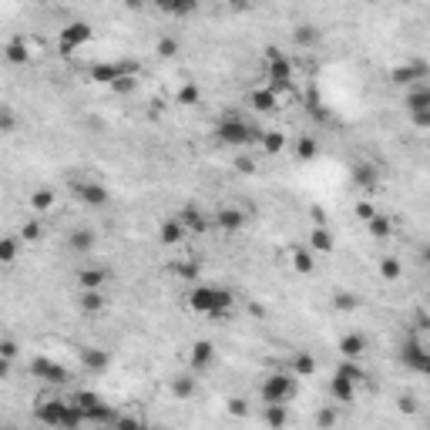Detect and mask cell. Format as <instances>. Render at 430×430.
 <instances>
[{
  "label": "cell",
  "instance_id": "obj_1",
  "mask_svg": "<svg viewBox=\"0 0 430 430\" xmlns=\"http://www.w3.org/2000/svg\"><path fill=\"white\" fill-rule=\"evenodd\" d=\"M236 306V296L222 289V286H195L188 293V309L199 313V316H208V319H225Z\"/></svg>",
  "mask_w": 430,
  "mask_h": 430
},
{
  "label": "cell",
  "instance_id": "obj_2",
  "mask_svg": "<svg viewBox=\"0 0 430 430\" xmlns=\"http://www.w3.org/2000/svg\"><path fill=\"white\" fill-rule=\"evenodd\" d=\"M262 131H256L245 118H239V114H225L222 121L215 125V138L222 141V145H229V148H245V145H252V141H259Z\"/></svg>",
  "mask_w": 430,
  "mask_h": 430
},
{
  "label": "cell",
  "instance_id": "obj_3",
  "mask_svg": "<svg viewBox=\"0 0 430 430\" xmlns=\"http://www.w3.org/2000/svg\"><path fill=\"white\" fill-rule=\"evenodd\" d=\"M71 404L81 410L84 424H101V427H105V424H114L112 404H105V400H101L94 390H77L75 397H71Z\"/></svg>",
  "mask_w": 430,
  "mask_h": 430
},
{
  "label": "cell",
  "instance_id": "obj_4",
  "mask_svg": "<svg viewBox=\"0 0 430 430\" xmlns=\"http://www.w3.org/2000/svg\"><path fill=\"white\" fill-rule=\"evenodd\" d=\"M300 390V380L293 374H269L262 380V404H286Z\"/></svg>",
  "mask_w": 430,
  "mask_h": 430
},
{
  "label": "cell",
  "instance_id": "obj_5",
  "mask_svg": "<svg viewBox=\"0 0 430 430\" xmlns=\"http://www.w3.org/2000/svg\"><path fill=\"white\" fill-rule=\"evenodd\" d=\"M68 413H71V404L61 400V397H40L38 407H34V417H38L44 427L51 430H64L68 424Z\"/></svg>",
  "mask_w": 430,
  "mask_h": 430
},
{
  "label": "cell",
  "instance_id": "obj_6",
  "mask_svg": "<svg viewBox=\"0 0 430 430\" xmlns=\"http://www.w3.org/2000/svg\"><path fill=\"white\" fill-rule=\"evenodd\" d=\"M94 38V27L88 24V20H71V24H64L61 27V54H75V51H81L84 44H91Z\"/></svg>",
  "mask_w": 430,
  "mask_h": 430
},
{
  "label": "cell",
  "instance_id": "obj_7",
  "mask_svg": "<svg viewBox=\"0 0 430 430\" xmlns=\"http://www.w3.org/2000/svg\"><path fill=\"white\" fill-rule=\"evenodd\" d=\"M400 363L413 370V374H427L430 370V350L424 339H404V346H400Z\"/></svg>",
  "mask_w": 430,
  "mask_h": 430
},
{
  "label": "cell",
  "instance_id": "obj_8",
  "mask_svg": "<svg viewBox=\"0 0 430 430\" xmlns=\"http://www.w3.org/2000/svg\"><path fill=\"white\" fill-rule=\"evenodd\" d=\"M266 88H272L276 94L293 88V61L286 54L266 61Z\"/></svg>",
  "mask_w": 430,
  "mask_h": 430
},
{
  "label": "cell",
  "instance_id": "obj_9",
  "mask_svg": "<svg viewBox=\"0 0 430 430\" xmlns=\"http://www.w3.org/2000/svg\"><path fill=\"white\" fill-rule=\"evenodd\" d=\"M31 374L40 376L44 383H68V367L64 363H57L51 356H38V360H31Z\"/></svg>",
  "mask_w": 430,
  "mask_h": 430
},
{
  "label": "cell",
  "instance_id": "obj_10",
  "mask_svg": "<svg viewBox=\"0 0 430 430\" xmlns=\"http://www.w3.org/2000/svg\"><path fill=\"white\" fill-rule=\"evenodd\" d=\"M390 81L397 88H417V84H424L427 81V64L424 61H410V64H400V68H393L390 71Z\"/></svg>",
  "mask_w": 430,
  "mask_h": 430
},
{
  "label": "cell",
  "instance_id": "obj_11",
  "mask_svg": "<svg viewBox=\"0 0 430 430\" xmlns=\"http://www.w3.org/2000/svg\"><path fill=\"white\" fill-rule=\"evenodd\" d=\"M75 195L84 202V206H91V208H105V206H108V199H112L108 185H101V182H77Z\"/></svg>",
  "mask_w": 430,
  "mask_h": 430
},
{
  "label": "cell",
  "instance_id": "obj_12",
  "mask_svg": "<svg viewBox=\"0 0 430 430\" xmlns=\"http://www.w3.org/2000/svg\"><path fill=\"white\" fill-rule=\"evenodd\" d=\"M215 363V346L208 343V339H199L195 346H192V353H188V367H192V374H202Z\"/></svg>",
  "mask_w": 430,
  "mask_h": 430
},
{
  "label": "cell",
  "instance_id": "obj_13",
  "mask_svg": "<svg viewBox=\"0 0 430 430\" xmlns=\"http://www.w3.org/2000/svg\"><path fill=\"white\" fill-rule=\"evenodd\" d=\"M404 108L410 112V118H417V114H430V88H427V84H417V88H410V91H407V98H404Z\"/></svg>",
  "mask_w": 430,
  "mask_h": 430
},
{
  "label": "cell",
  "instance_id": "obj_14",
  "mask_svg": "<svg viewBox=\"0 0 430 430\" xmlns=\"http://www.w3.org/2000/svg\"><path fill=\"white\" fill-rule=\"evenodd\" d=\"M108 279H112V269H105V266H88V269L77 272V286H81V293H88V289H101Z\"/></svg>",
  "mask_w": 430,
  "mask_h": 430
},
{
  "label": "cell",
  "instance_id": "obj_15",
  "mask_svg": "<svg viewBox=\"0 0 430 430\" xmlns=\"http://www.w3.org/2000/svg\"><path fill=\"white\" fill-rule=\"evenodd\" d=\"M353 182H356V188H363V192H376V185H380V171H376L374 162H356Z\"/></svg>",
  "mask_w": 430,
  "mask_h": 430
},
{
  "label": "cell",
  "instance_id": "obj_16",
  "mask_svg": "<svg viewBox=\"0 0 430 430\" xmlns=\"http://www.w3.org/2000/svg\"><path fill=\"white\" fill-rule=\"evenodd\" d=\"M249 105H252V108H256L259 114H272L276 108H279V94L272 91V88H266V84H262V88H256V91L249 94Z\"/></svg>",
  "mask_w": 430,
  "mask_h": 430
},
{
  "label": "cell",
  "instance_id": "obj_17",
  "mask_svg": "<svg viewBox=\"0 0 430 430\" xmlns=\"http://www.w3.org/2000/svg\"><path fill=\"white\" fill-rule=\"evenodd\" d=\"M81 363H84L91 374H101V370L112 367V353L101 350V346H84V350H81Z\"/></svg>",
  "mask_w": 430,
  "mask_h": 430
},
{
  "label": "cell",
  "instance_id": "obj_18",
  "mask_svg": "<svg viewBox=\"0 0 430 430\" xmlns=\"http://www.w3.org/2000/svg\"><path fill=\"white\" fill-rule=\"evenodd\" d=\"M68 249H71V252H88V249H94V229L75 225V229L68 232Z\"/></svg>",
  "mask_w": 430,
  "mask_h": 430
},
{
  "label": "cell",
  "instance_id": "obj_19",
  "mask_svg": "<svg viewBox=\"0 0 430 430\" xmlns=\"http://www.w3.org/2000/svg\"><path fill=\"white\" fill-rule=\"evenodd\" d=\"M215 225H219V229H222V232H239V229H243L245 225V215H243V208H219V212H215Z\"/></svg>",
  "mask_w": 430,
  "mask_h": 430
},
{
  "label": "cell",
  "instance_id": "obj_20",
  "mask_svg": "<svg viewBox=\"0 0 430 430\" xmlns=\"http://www.w3.org/2000/svg\"><path fill=\"white\" fill-rule=\"evenodd\" d=\"M185 239V225L178 222V219H165V222L158 225V243L162 245H178Z\"/></svg>",
  "mask_w": 430,
  "mask_h": 430
},
{
  "label": "cell",
  "instance_id": "obj_21",
  "mask_svg": "<svg viewBox=\"0 0 430 430\" xmlns=\"http://www.w3.org/2000/svg\"><path fill=\"white\" fill-rule=\"evenodd\" d=\"M3 54H7V61L10 64H27L31 61V44H27V38H10L7 40V47H3Z\"/></svg>",
  "mask_w": 430,
  "mask_h": 430
},
{
  "label": "cell",
  "instance_id": "obj_22",
  "mask_svg": "<svg viewBox=\"0 0 430 430\" xmlns=\"http://www.w3.org/2000/svg\"><path fill=\"white\" fill-rule=\"evenodd\" d=\"M309 249H313V252H333V249H337L333 232H330L326 225H313V232H309Z\"/></svg>",
  "mask_w": 430,
  "mask_h": 430
},
{
  "label": "cell",
  "instance_id": "obj_23",
  "mask_svg": "<svg viewBox=\"0 0 430 430\" xmlns=\"http://www.w3.org/2000/svg\"><path fill=\"white\" fill-rule=\"evenodd\" d=\"M330 393H333L337 404H353L356 400V383H350V380H343V376L333 374V380H330Z\"/></svg>",
  "mask_w": 430,
  "mask_h": 430
},
{
  "label": "cell",
  "instance_id": "obj_24",
  "mask_svg": "<svg viewBox=\"0 0 430 430\" xmlns=\"http://www.w3.org/2000/svg\"><path fill=\"white\" fill-rule=\"evenodd\" d=\"M175 219L185 225V232H188V229H192V232H206V225H208L206 215L199 212V206H185L182 212H178V215H175Z\"/></svg>",
  "mask_w": 430,
  "mask_h": 430
},
{
  "label": "cell",
  "instance_id": "obj_25",
  "mask_svg": "<svg viewBox=\"0 0 430 430\" xmlns=\"http://www.w3.org/2000/svg\"><path fill=\"white\" fill-rule=\"evenodd\" d=\"M363 350H367V337H360V333H346V337L339 339L343 360H356V356H363Z\"/></svg>",
  "mask_w": 430,
  "mask_h": 430
},
{
  "label": "cell",
  "instance_id": "obj_26",
  "mask_svg": "<svg viewBox=\"0 0 430 430\" xmlns=\"http://www.w3.org/2000/svg\"><path fill=\"white\" fill-rule=\"evenodd\" d=\"M77 306H81V313H101L108 306V296L101 289H88V293L77 296Z\"/></svg>",
  "mask_w": 430,
  "mask_h": 430
},
{
  "label": "cell",
  "instance_id": "obj_27",
  "mask_svg": "<svg viewBox=\"0 0 430 430\" xmlns=\"http://www.w3.org/2000/svg\"><path fill=\"white\" fill-rule=\"evenodd\" d=\"M293 155H296V162H313L319 155V145L313 135H300L296 138V145H293Z\"/></svg>",
  "mask_w": 430,
  "mask_h": 430
},
{
  "label": "cell",
  "instance_id": "obj_28",
  "mask_svg": "<svg viewBox=\"0 0 430 430\" xmlns=\"http://www.w3.org/2000/svg\"><path fill=\"white\" fill-rule=\"evenodd\" d=\"M195 390H199V380H195L192 374H178L175 380H171V393H175L178 400H192Z\"/></svg>",
  "mask_w": 430,
  "mask_h": 430
},
{
  "label": "cell",
  "instance_id": "obj_29",
  "mask_svg": "<svg viewBox=\"0 0 430 430\" xmlns=\"http://www.w3.org/2000/svg\"><path fill=\"white\" fill-rule=\"evenodd\" d=\"M54 202H57V195H54V188H47V185H40V188H34L31 192V208L34 212H51L54 208Z\"/></svg>",
  "mask_w": 430,
  "mask_h": 430
},
{
  "label": "cell",
  "instance_id": "obj_30",
  "mask_svg": "<svg viewBox=\"0 0 430 430\" xmlns=\"http://www.w3.org/2000/svg\"><path fill=\"white\" fill-rule=\"evenodd\" d=\"M262 417H266V427H269V430H282V427H286V420H289L286 404H266Z\"/></svg>",
  "mask_w": 430,
  "mask_h": 430
},
{
  "label": "cell",
  "instance_id": "obj_31",
  "mask_svg": "<svg viewBox=\"0 0 430 430\" xmlns=\"http://www.w3.org/2000/svg\"><path fill=\"white\" fill-rule=\"evenodd\" d=\"M20 256V239L17 236H0V266H10Z\"/></svg>",
  "mask_w": 430,
  "mask_h": 430
},
{
  "label": "cell",
  "instance_id": "obj_32",
  "mask_svg": "<svg viewBox=\"0 0 430 430\" xmlns=\"http://www.w3.org/2000/svg\"><path fill=\"white\" fill-rule=\"evenodd\" d=\"M337 376H343V380H350V383H363L367 380V374H363V367L356 363V360H339V367H337Z\"/></svg>",
  "mask_w": 430,
  "mask_h": 430
},
{
  "label": "cell",
  "instance_id": "obj_33",
  "mask_svg": "<svg viewBox=\"0 0 430 430\" xmlns=\"http://www.w3.org/2000/svg\"><path fill=\"white\" fill-rule=\"evenodd\" d=\"M259 141H262V151H266V155H279V151L286 148V135H282V131H262Z\"/></svg>",
  "mask_w": 430,
  "mask_h": 430
},
{
  "label": "cell",
  "instance_id": "obj_34",
  "mask_svg": "<svg viewBox=\"0 0 430 430\" xmlns=\"http://www.w3.org/2000/svg\"><path fill=\"white\" fill-rule=\"evenodd\" d=\"M171 272H175L178 279H199V272H202V262H199V259L171 262Z\"/></svg>",
  "mask_w": 430,
  "mask_h": 430
},
{
  "label": "cell",
  "instance_id": "obj_35",
  "mask_svg": "<svg viewBox=\"0 0 430 430\" xmlns=\"http://www.w3.org/2000/svg\"><path fill=\"white\" fill-rule=\"evenodd\" d=\"M316 40H319V31L313 24H300V27L293 31V44H296V47H313Z\"/></svg>",
  "mask_w": 430,
  "mask_h": 430
},
{
  "label": "cell",
  "instance_id": "obj_36",
  "mask_svg": "<svg viewBox=\"0 0 430 430\" xmlns=\"http://www.w3.org/2000/svg\"><path fill=\"white\" fill-rule=\"evenodd\" d=\"M162 10L171 14V17H188V14L199 10V3L195 0H171V3H162Z\"/></svg>",
  "mask_w": 430,
  "mask_h": 430
},
{
  "label": "cell",
  "instance_id": "obj_37",
  "mask_svg": "<svg viewBox=\"0 0 430 430\" xmlns=\"http://www.w3.org/2000/svg\"><path fill=\"white\" fill-rule=\"evenodd\" d=\"M367 232H370L374 239H387V236L393 232V225H390V219H387V215H380V212H376L374 219L367 222Z\"/></svg>",
  "mask_w": 430,
  "mask_h": 430
},
{
  "label": "cell",
  "instance_id": "obj_38",
  "mask_svg": "<svg viewBox=\"0 0 430 430\" xmlns=\"http://www.w3.org/2000/svg\"><path fill=\"white\" fill-rule=\"evenodd\" d=\"M380 276L387 282H397L400 276H404V266H400V259L397 256H387V259H380Z\"/></svg>",
  "mask_w": 430,
  "mask_h": 430
},
{
  "label": "cell",
  "instance_id": "obj_39",
  "mask_svg": "<svg viewBox=\"0 0 430 430\" xmlns=\"http://www.w3.org/2000/svg\"><path fill=\"white\" fill-rule=\"evenodd\" d=\"M316 374V360L309 353H296V360H293V376L300 380V376H313Z\"/></svg>",
  "mask_w": 430,
  "mask_h": 430
},
{
  "label": "cell",
  "instance_id": "obj_40",
  "mask_svg": "<svg viewBox=\"0 0 430 430\" xmlns=\"http://www.w3.org/2000/svg\"><path fill=\"white\" fill-rule=\"evenodd\" d=\"M40 236H44V229H40L38 219H27V222L20 225V243H40Z\"/></svg>",
  "mask_w": 430,
  "mask_h": 430
},
{
  "label": "cell",
  "instance_id": "obj_41",
  "mask_svg": "<svg viewBox=\"0 0 430 430\" xmlns=\"http://www.w3.org/2000/svg\"><path fill=\"white\" fill-rule=\"evenodd\" d=\"M293 266H296V272L309 276L313 272V252L309 249H293Z\"/></svg>",
  "mask_w": 430,
  "mask_h": 430
},
{
  "label": "cell",
  "instance_id": "obj_42",
  "mask_svg": "<svg viewBox=\"0 0 430 430\" xmlns=\"http://www.w3.org/2000/svg\"><path fill=\"white\" fill-rule=\"evenodd\" d=\"M333 306H337L339 313H353L356 306H360V300H356L353 293H346V289H339L337 296H333Z\"/></svg>",
  "mask_w": 430,
  "mask_h": 430
},
{
  "label": "cell",
  "instance_id": "obj_43",
  "mask_svg": "<svg viewBox=\"0 0 430 430\" xmlns=\"http://www.w3.org/2000/svg\"><path fill=\"white\" fill-rule=\"evenodd\" d=\"M17 128V114L10 105H0V135H10V131Z\"/></svg>",
  "mask_w": 430,
  "mask_h": 430
},
{
  "label": "cell",
  "instance_id": "obj_44",
  "mask_svg": "<svg viewBox=\"0 0 430 430\" xmlns=\"http://www.w3.org/2000/svg\"><path fill=\"white\" fill-rule=\"evenodd\" d=\"M202 101V91L195 88V84H185V88H178V105H185V108H195Z\"/></svg>",
  "mask_w": 430,
  "mask_h": 430
},
{
  "label": "cell",
  "instance_id": "obj_45",
  "mask_svg": "<svg viewBox=\"0 0 430 430\" xmlns=\"http://www.w3.org/2000/svg\"><path fill=\"white\" fill-rule=\"evenodd\" d=\"M135 88H138V75H121V77H118V81L112 84V91H114V94H131Z\"/></svg>",
  "mask_w": 430,
  "mask_h": 430
},
{
  "label": "cell",
  "instance_id": "obj_46",
  "mask_svg": "<svg viewBox=\"0 0 430 430\" xmlns=\"http://www.w3.org/2000/svg\"><path fill=\"white\" fill-rule=\"evenodd\" d=\"M155 54H158V57H175V54H178V40H175V38H158V44H155Z\"/></svg>",
  "mask_w": 430,
  "mask_h": 430
},
{
  "label": "cell",
  "instance_id": "obj_47",
  "mask_svg": "<svg viewBox=\"0 0 430 430\" xmlns=\"http://www.w3.org/2000/svg\"><path fill=\"white\" fill-rule=\"evenodd\" d=\"M316 427L319 430H333V427H337V410H333V407H323V410L316 413Z\"/></svg>",
  "mask_w": 430,
  "mask_h": 430
},
{
  "label": "cell",
  "instance_id": "obj_48",
  "mask_svg": "<svg viewBox=\"0 0 430 430\" xmlns=\"http://www.w3.org/2000/svg\"><path fill=\"white\" fill-rule=\"evenodd\" d=\"M112 430H145V424L138 417H114Z\"/></svg>",
  "mask_w": 430,
  "mask_h": 430
},
{
  "label": "cell",
  "instance_id": "obj_49",
  "mask_svg": "<svg viewBox=\"0 0 430 430\" xmlns=\"http://www.w3.org/2000/svg\"><path fill=\"white\" fill-rule=\"evenodd\" d=\"M225 404H229V407H225V410L232 413V417H249V404H245L243 397H229V400H225Z\"/></svg>",
  "mask_w": 430,
  "mask_h": 430
},
{
  "label": "cell",
  "instance_id": "obj_50",
  "mask_svg": "<svg viewBox=\"0 0 430 430\" xmlns=\"http://www.w3.org/2000/svg\"><path fill=\"white\" fill-rule=\"evenodd\" d=\"M17 353H20V346L14 343V339H0V356H3V360H10V363H14V360H17Z\"/></svg>",
  "mask_w": 430,
  "mask_h": 430
},
{
  "label": "cell",
  "instance_id": "obj_51",
  "mask_svg": "<svg viewBox=\"0 0 430 430\" xmlns=\"http://www.w3.org/2000/svg\"><path fill=\"white\" fill-rule=\"evenodd\" d=\"M374 215H376L374 202H356V219H360V222H370Z\"/></svg>",
  "mask_w": 430,
  "mask_h": 430
},
{
  "label": "cell",
  "instance_id": "obj_52",
  "mask_svg": "<svg viewBox=\"0 0 430 430\" xmlns=\"http://www.w3.org/2000/svg\"><path fill=\"white\" fill-rule=\"evenodd\" d=\"M397 407H400L404 413H417V400H413V397H400V400H397Z\"/></svg>",
  "mask_w": 430,
  "mask_h": 430
},
{
  "label": "cell",
  "instance_id": "obj_53",
  "mask_svg": "<svg viewBox=\"0 0 430 430\" xmlns=\"http://www.w3.org/2000/svg\"><path fill=\"white\" fill-rule=\"evenodd\" d=\"M413 323H417V330H420V333H427V330H430V319H427V313H424V309H417Z\"/></svg>",
  "mask_w": 430,
  "mask_h": 430
},
{
  "label": "cell",
  "instance_id": "obj_54",
  "mask_svg": "<svg viewBox=\"0 0 430 430\" xmlns=\"http://www.w3.org/2000/svg\"><path fill=\"white\" fill-rule=\"evenodd\" d=\"M236 169L249 175V171H256V162H252V158H245V155H243V158H236Z\"/></svg>",
  "mask_w": 430,
  "mask_h": 430
},
{
  "label": "cell",
  "instance_id": "obj_55",
  "mask_svg": "<svg viewBox=\"0 0 430 430\" xmlns=\"http://www.w3.org/2000/svg\"><path fill=\"white\" fill-rule=\"evenodd\" d=\"M309 215H313V222H316V225H326V212H323L319 206H313V212H309Z\"/></svg>",
  "mask_w": 430,
  "mask_h": 430
},
{
  "label": "cell",
  "instance_id": "obj_56",
  "mask_svg": "<svg viewBox=\"0 0 430 430\" xmlns=\"http://www.w3.org/2000/svg\"><path fill=\"white\" fill-rule=\"evenodd\" d=\"M7 376H10V360L0 356V380H7Z\"/></svg>",
  "mask_w": 430,
  "mask_h": 430
},
{
  "label": "cell",
  "instance_id": "obj_57",
  "mask_svg": "<svg viewBox=\"0 0 430 430\" xmlns=\"http://www.w3.org/2000/svg\"><path fill=\"white\" fill-rule=\"evenodd\" d=\"M413 125H417V128H430V114H417Z\"/></svg>",
  "mask_w": 430,
  "mask_h": 430
}]
</instances>
